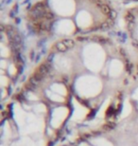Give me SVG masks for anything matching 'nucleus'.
Instances as JSON below:
<instances>
[{
    "label": "nucleus",
    "mask_w": 138,
    "mask_h": 146,
    "mask_svg": "<svg viewBox=\"0 0 138 146\" xmlns=\"http://www.w3.org/2000/svg\"><path fill=\"white\" fill-rule=\"evenodd\" d=\"M50 5L56 13L63 16L72 15L75 11L74 0H50Z\"/></svg>",
    "instance_id": "obj_1"
},
{
    "label": "nucleus",
    "mask_w": 138,
    "mask_h": 146,
    "mask_svg": "<svg viewBox=\"0 0 138 146\" xmlns=\"http://www.w3.org/2000/svg\"><path fill=\"white\" fill-rule=\"evenodd\" d=\"M92 23L91 14L86 11H81L77 15V24L81 28H88Z\"/></svg>",
    "instance_id": "obj_2"
},
{
    "label": "nucleus",
    "mask_w": 138,
    "mask_h": 146,
    "mask_svg": "<svg viewBox=\"0 0 138 146\" xmlns=\"http://www.w3.org/2000/svg\"><path fill=\"white\" fill-rule=\"evenodd\" d=\"M57 31L61 33H70L74 31V25L71 21H68V20H63V21H60L57 24Z\"/></svg>",
    "instance_id": "obj_3"
},
{
    "label": "nucleus",
    "mask_w": 138,
    "mask_h": 146,
    "mask_svg": "<svg viewBox=\"0 0 138 146\" xmlns=\"http://www.w3.org/2000/svg\"><path fill=\"white\" fill-rule=\"evenodd\" d=\"M72 46H73L72 41H63V42H61L58 44V48L60 50H65V49H67Z\"/></svg>",
    "instance_id": "obj_4"
}]
</instances>
